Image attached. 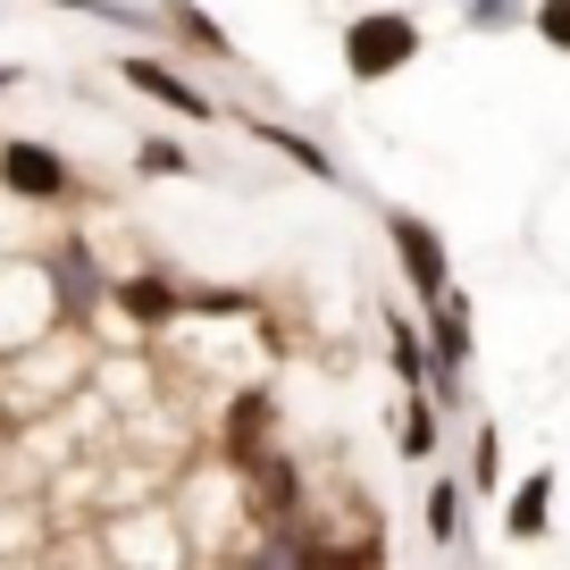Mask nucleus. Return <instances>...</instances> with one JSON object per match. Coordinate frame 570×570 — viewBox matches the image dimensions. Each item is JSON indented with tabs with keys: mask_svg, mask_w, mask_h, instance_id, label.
Instances as JSON below:
<instances>
[{
	"mask_svg": "<svg viewBox=\"0 0 570 570\" xmlns=\"http://www.w3.org/2000/svg\"><path fill=\"white\" fill-rule=\"evenodd\" d=\"M411 59H420V26H411L403 9H377V18L344 26V68H353V85H377V76L411 68Z\"/></svg>",
	"mask_w": 570,
	"mask_h": 570,
	"instance_id": "obj_1",
	"label": "nucleus"
},
{
	"mask_svg": "<svg viewBox=\"0 0 570 570\" xmlns=\"http://www.w3.org/2000/svg\"><path fill=\"white\" fill-rule=\"evenodd\" d=\"M386 235H394V252H403V277L420 285V303H436L453 285V268H445V235L428 227V218H411V210H386Z\"/></svg>",
	"mask_w": 570,
	"mask_h": 570,
	"instance_id": "obj_2",
	"label": "nucleus"
},
{
	"mask_svg": "<svg viewBox=\"0 0 570 570\" xmlns=\"http://www.w3.org/2000/svg\"><path fill=\"white\" fill-rule=\"evenodd\" d=\"M0 185L9 194H26V202H59L76 185V168L59 160L51 142H0Z\"/></svg>",
	"mask_w": 570,
	"mask_h": 570,
	"instance_id": "obj_3",
	"label": "nucleus"
},
{
	"mask_svg": "<svg viewBox=\"0 0 570 570\" xmlns=\"http://www.w3.org/2000/svg\"><path fill=\"white\" fill-rule=\"evenodd\" d=\"M118 76H126L135 92H151L160 109H177V118H218V101H210V92H194L185 76H168L160 59H118Z\"/></svg>",
	"mask_w": 570,
	"mask_h": 570,
	"instance_id": "obj_4",
	"label": "nucleus"
},
{
	"mask_svg": "<svg viewBox=\"0 0 570 570\" xmlns=\"http://www.w3.org/2000/svg\"><path fill=\"white\" fill-rule=\"evenodd\" d=\"M244 126H252V142H268V151H285V160L303 168V177H320V185H344V168L327 160V151H320V142H311V135H294V126H277V118H244Z\"/></svg>",
	"mask_w": 570,
	"mask_h": 570,
	"instance_id": "obj_5",
	"label": "nucleus"
},
{
	"mask_svg": "<svg viewBox=\"0 0 570 570\" xmlns=\"http://www.w3.org/2000/svg\"><path fill=\"white\" fill-rule=\"evenodd\" d=\"M428 537H436V546H453V553L470 546V495H462L453 479L428 487Z\"/></svg>",
	"mask_w": 570,
	"mask_h": 570,
	"instance_id": "obj_6",
	"label": "nucleus"
},
{
	"mask_svg": "<svg viewBox=\"0 0 570 570\" xmlns=\"http://www.w3.org/2000/svg\"><path fill=\"white\" fill-rule=\"evenodd\" d=\"M546 512H553V470H529V479L512 487V512H503V529H512V537H546Z\"/></svg>",
	"mask_w": 570,
	"mask_h": 570,
	"instance_id": "obj_7",
	"label": "nucleus"
},
{
	"mask_svg": "<svg viewBox=\"0 0 570 570\" xmlns=\"http://www.w3.org/2000/svg\"><path fill=\"white\" fill-rule=\"evenodd\" d=\"M160 18H168V26H177V35H185V42H194V51H210V59H235V42H227V35H218V26H210V18H202L194 0H168Z\"/></svg>",
	"mask_w": 570,
	"mask_h": 570,
	"instance_id": "obj_8",
	"label": "nucleus"
},
{
	"mask_svg": "<svg viewBox=\"0 0 570 570\" xmlns=\"http://www.w3.org/2000/svg\"><path fill=\"white\" fill-rule=\"evenodd\" d=\"M386 344H394V370H403V386H428V394H436V361L420 353V336H411L403 320H386Z\"/></svg>",
	"mask_w": 570,
	"mask_h": 570,
	"instance_id": "obj_9",
	"label": "nucleus"
},
{
	"mask_svg": "<svg viewBox=\"0 0 570 570\" xmlns=\"http://www.w3.org/2000/svg\"><path fill=\"white\" fill-rule=\"evenodd\" d=\"M403 453H411V462H428V453H436V411H428V386L411 394V411H403Z\"/></svg>",
	"mask_w": 570,
	"mask_h": 570,
	"instance_id": "obj_10",
	"label": "nucleus"
},
{
	"mask_svg": "<svg viewBox=\"0 0 570 570\" xmlns=\"http://www.w3.org/2000/svg\"><path fill=\"white\" fill-rule=\"evenodd\" d=\"M51 9H85V18H118V26H151V9H135V0H51Z\"/></svg>",
	"mask_w": 570,
	"mask_h": 570,
	"instance_id": "obj_11",
	"label": "nucleus"
},
{
	"mask_svg": "<svg viewBox=\"0 0 570 570\" xmlns=\"http://www.w3.org/2000/svg\"><path fill=\"white\" fill-rule=\"evenodd\" d=\"M470 479L495 487L503 479V445H495V428H479V445H470Z\"/></svg>",
	"mask_w": 570,
	"mask_h": 570,
	"instance_id": "obj_12",
	"label": "nucleus"
},
{
	"mask_svg": "<svg viewBox=\"0 0 570 570\" xmlns=\"http://www.w3.org/2000/svg\"><path fill=\"white\" fill-rule=\"evenodd\" d=\"M142 168H151V177H194V160H185L177 142H142Z\"/></svg>",
	"mask_w": 570,
	"mask_h": 570,
	"instance_id": "obj_13",
	"label": "nucleus"
},
{
	"mask_svg": "<svg viewBox=\"0 0 570 570\" xmlns=\"http://www.w3.org/2000/svg\"><path fill=\"white\" fill-rule=\"evenodd\" d=\"M537 35H546L553 51H570V0H546V9H537Z\"/></svg>",
	"mask_w": 570,
	"mask_h": 570,
	"instance_id": "obj_14",
	"label": "nucleus"
},
{
	"mask_svg": "<svg viewBox=\"0 0 570 570\" xmlns=\"http://www.w3.org/2000/svg\"><path fill=\"white\" fill-rule=\"evenodd\" d=\"M462 18L470 26H520V0H470Z\"/></svg>",
	"mask_w": 570,
	"mask_h": 570,
	"instance_id": "obj_15",
	"label": "nucleus"
},
{
	"mask_svg": "<svg viewBox=\"0 0 570 570\" xmlns=\"http://www.w3.org/2000/svg\"><path fill=\"white\" fill-rule=\"evenodd\" d=\"M0 92H9V68H0Z\"/></svg>",
	"mask_w": 570,
	"mask_h": 570,
	"instance_id": "obj_16",
	"label": "nucleus"
}]
</instances>
